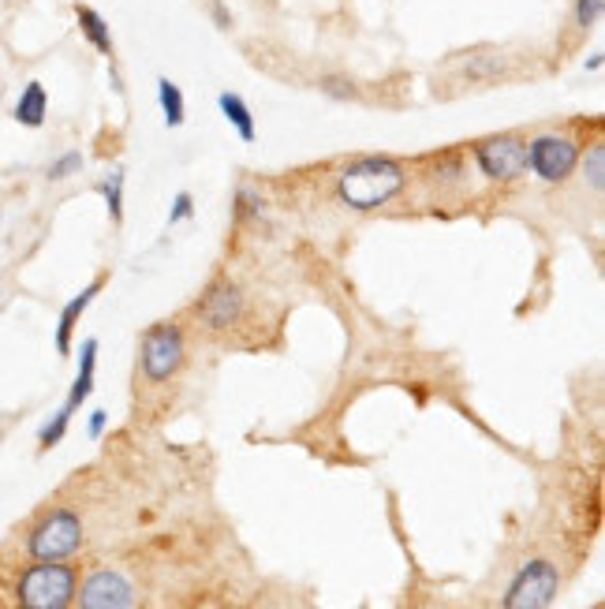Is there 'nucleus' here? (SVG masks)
<instances>
[{"label": "nucleus", "instance_id": "nucleus-14", "mask_svg": "<svg viewBox=\"0 0 605 609\" xmlns=\"http://www.w3.org/2000/svg\"><path fill=\"white\" fill-rule=\"evenodd\" d=\"M75 19H79V30H83L86 42L94 45L101 57H113L116 42H113V30H109V23H105V15H101L98 8H86V4H79V8H75Z\"/></svg>", "mask_w": 605, "mask_h": 609}, {"label": "nucleus", "instance_id": "nucleus-8", "mask_svg": "<svg viewBox=\"0 0 605 609\" xmlns=\"http://www.w3.org/2000/svg\"><path fill=\"white\" fill-rule=\"evenodd\" d=\"M79 606L83 609H131L135 606V587L113 572V568H101L79 591Z\"/></svg>", "mask_w": 605, "mask_h": 609}, {"label": "nucleus", "instance_id": "nucleus-6", "mask_svg": "<svg viewBox=\"0 0 605 609\" xmlns=\"http://www.w3.org/2000/svg\"><path fill=\"white\" fill-rule=\"evenodd\" d=\"M579 165V146L568 135H538L527 142V169L542 184H564Z\"/></svg>", "mask_w": 605, "mask_h": 609}, {"label": "nucleus", "instance_id": "nucleus-3", "mask_svg": "<svg viewBox=\"0 0 605 609\" xmlns=\"http://www.w3.org/2000/svg\"><path fill=\"white\" fill-rule=\"evenodd\" d=\"M183 355H187V344H183V333L176 322H157L142 333L139 344V367L146 382H169L176 378V370L183 367Z\"/></svg>", "mask_w": 605, "mask_h": 609}, {"label": "nucleus", "instance_id": "nucleus-25", "mask_svg": "<svg viewBox=\"0 0 605 609\" xmlns=\"http://www.w3.org/2000/svg\"><path fill=\"white\" fill-rule=\"evenodd\" d=\"M105 426H109V411H90V423H86V434H90V441H98L101 434H105Z\"/></svg>", "mask_w": 605, "mask_h": 609}, {"label": "nucleus", "instance_id": "nucleus-23", "mask_svg": "<svg viewBox=\"0 0 605 609\" xmlns=\"http://www.w3.org/2000/svg\"><path fill=\"white\" fill-rule=\"evenodd\" d=\"M605 12V0H576V27L579 30H594L598 19Z\"/></svg>", "mask_w": 605, "mask_h": 609}, {"label": "nucleus", "instance_id": "nucleus-21", "mask_svg": "<svg viewBox=\"0 0 605 609\" xmlns=\"http://www.w3.org/2000/svg\"><path fill=\"white\" fill-rule=\"evenodd\" d=\"M318 90H322L325 98H337V101L359 98V90H355L352 79H340V75H322V79H318Z\"/></svg>", "mask_w": 605, "mask_h": 609}, {"label": "nucleus", "instance_id": "nucleus-9", "mask_svg": "<svg viewBox=\"0 0 605 609\" xmlns=\"http://www.w3.org/2000/svg\"><path fill=\"white\" fill-rule=\"evenodd\" d=\"M198 318L210 329H232L243 318V292L228 281L213 284L198 303Z\"/></svg>", "mask_w": 605, "mask_h": 609}, {"label": "nucleus", "instance_id": "nucleus-26", "mask_svg": "<svg viewBox=\"0 0 605 609\" xmlns=\"http://www.w3.org/2000/svg\"><path fill=\"white\" fill-rule=\"evenodd\" d=\"M210 12H213V19H217V27H221V30L232 27V15L225 12V4H217V0H213V4H210Z\"/></svg>", "mask_w": 605, "mask_h": 609}, {"label": "nucleus", "instance_id": "nucleus-16", "mask_svg": "<svg viewBox=\"0 0 605 609\" xmlns=\"http://www.w3.org/2000/svg\"><path fill=\"white\" fill-rule=\"evenodd\" d=\"M124 184H127V172L124 169H113L98 184L101 199H105V206H109V217H113L116 225H124Z\"/></svg>", "mask_w": 605, "mask_h": 609}, {"label": "nucleus", "instance_id": "nucleus-24", "mask_svg": "<svg viewBox=\"0 0 605 609\" xmlns=\"http://www.w3.org/2000/svg\"><path fill=\"white\" fill-rule=\"evenodd\" d=\"M191 217H195V195H191V191H176L169 210V225H183V221H191Z\"/></svg>", "mask_w": 605, "mask_h": 609}, {"label": "nucleus", "instance_id": "nucleus-27", "mask_svg": "<svg viewBox=\"0 0 605 609\" xmlns=\"http://www.w3.org/2000/svg\"><path fill=\"white\" fill-rule=\"evenodd\" d=\"M587 71H602V53H591V60H587Z\"/></svg>", "mask_w": 605, "mask_h": 609}, {"label": "nucleus", "instance_id": "nucleus-4", "mask_svg": "<svg viewBox=\"0 0 605 609\" xmlns=\"http://www.w3.org/2000/svg\"><path fill=\"white\" fill-rule=\"evenodd\" d=\"M79 546H83V520L71 509H53L27 539V550L34 561H64Z\"/></svg>", "mask_w": 605, "mask_h": 609}, {"label": "nucleus", "instance_id": "nucleus-13", "mask_svg": "<svg viewBox=\"0 0 605 609\" xmlns=\"http://www.w3.org/2000/svg\"><path fill=\"white\" fill-rule=\"evenodd\" d=\"M12 116L23 124V128H42L45 116H49V90H45L38 79L27 83L23 86V94H19V101H15Z\"/></svg>", "mask_w": 605, "mask_h": 609}, {"label": "nucleus", "instance_id": "nucleus-12", "mask_svg": "<svg viewBox=\"0 0 605 609\" xmlns=\"http://www.w3.org/2000/svg\"><path fill=\"white\" fill-rule=\"evenodd\" d=\"M217 109H221V116H225L228 124H232V131H236L243 142L258 139V120H254L251 105H247L240 94H232V90H221V94H217Z\"/></svg>", "mask_w": 605, "mask_h": 609}, {"label": "nucleus", "instance_id": "nucleus-20", "mask_svg": "<svg viewBox=\"0 0 605 609\" xmlns=\"http://www.w3.org/2000/svg\"><path fill=\"white\" fill-rule=\"evenodd\" d=\"M583 180L591 184V191L602 195V187H605V146L602 142H594L591 150H587V157H583Z\"/></svg>", "mask_w": 605, "mask_h": 609}, {"label": "nucleus", "instance_id": "nucleus-22", "mask_svg": "<svg viewBox=\"0 0 605 609\" xmlns=\"http://www.w3.org/2000/svg\"><path fill=\"white\" fill-rule=\"evenodd\" d=\"M79 169H83V154H79V150H68V154H60L57 161L49 165L45 176H49L53 184H60V180H68V176H79Z\"/></svg>", "mask_w": 605, "mask_h": 609}, {"label": "nucleus", "instance_id": "nucleus-19", "mask_svg": "<svg viewBox=\"0 0 605 609\" xmlns=\"http://www.w3.org/2000/svg\"><path fill=\"white\" fill-rule=\"evenodd\" d=\"M71 415H75V411L60 408L57 415H53V419L38 430V449H42V453H49L53 445H60V441H64V434H68V426H71Z\"/></svg>", "mask_w": 605, "mask_h": 609}, {"label": "nucleus", "instance_id": "nucleus-17", "mask_svg": "<svg viewBox=\"0 0 605 609\" xmlns=\"http://www.w3.org/2000/svg\"><path fill=\"white\" fill-rule=\"evenodd\" d=\"M508 71V60L505 57H493V53H486V57H467L464 60V75L471 79V83H493V79H501Z\"/></svg>", "mask_w": 605, "mask_h": 609}, {"label": "nucleus", "instance_id": "nucleus-7", "mask_svg": "<svg viewBox=\"0 0 605 609\" xmlns=\"http://www.w3.org/2000/svg\"><path fill=\"white\" fill-rule=\"evenodd\" d=\"M475 165L486 180H516L527 172V139L520 135H497V139L475 142Z\"/></svg>", "mask_w": 605, "mask_h": 609}, {"label": "nucleus", "instance_id": "nucleus-5", "mask_svg": "<svg viewBox=\"0 0 605 609\" xmlns=\"http://www.w3.org/2000/svg\"><path fill=\"white\" fill-rule=\"evenodd\" d=\"M557 587H561V576H557L553 561L535 557V561H527V565L516 572V580L508 583L501 606L505 609H546V606H553Z\"/></svg>", "mask_w": 605, "mask_h": 609}, {"label": "nucleus", "instance_id": "nucleus-2", "mask_svg": "<svg viewBox=\"0 0 605 609\" xmlns=\"http://www.w3.org/2000/svg\"><path fill=\"white\" fill-rule=\"evenodd\" d=\"M19 606L27 609H64L75 602V568L60 561H38L19 576L15 587Z\"/></svg>", "mask_w": 605, "mask_h": 609}, {"label": "nucleus", "instance_id": "nucleus-11", "mask_svg": "<svg viewBox=\"0 0 605 609\" xmlns=\"http://www.w3.org/2000/svg\"><path fill=\"white\" fill-rule=\"evenodd\" d=\"M101 284H105L101 277H98V281H90L83 292L71 299L64 311H60V322H57V352L60 355H71V337H75V326H79V318L86 314V307H90V303H94V296L101 292Z\"/></svg>", "mask_w": 605, "mask_h": 609}, {"label": "nucleus", "instance_id": "nucleus-18", "mask_svg": "<svg viewBox=\"0 0 605 609\" xmlns=\"http://www.w3.org/2000/svg\"><path fill=\"white\" fill-rule=\"evenodd\" d=\"M236 221H262V217H266V199H262V195H258V191H254V187H240V191H236Z\"/></svg>", "mask_w": 605, "mask_h": 609}, {"label": "nucleus", "instance_id": "nucleus-10", "mask_svg": "<svg viewBox=\"0 0 605 609\" xmlns=\"http://www.w3.org/2000/svg\"><path fill=\"white\" fill-rule=\"evenodd\" d=\"M94 370H98V337H86L79 344V374H75V382H71V393L64 400V408L68 411H79L90 400L94 393Z\"/></svg>", "mask_w": 605, "mask_h": 609}, {"label": "nucleus", "instance_id": "nucleus-1", "mask_svg": "<svg viewBox=\"0 0 605 609\" xmlns=\"http://www.w3.org/2000/svg\"><path fill=\"white\" fill-rule=\"evenodd\" d=\"M408 187V172L396 157L366 154L337 176V195L352 210H378Z\"/></svg>", "mask_w": 605, "mask_h": 609}, {"label": "nucleus", "instance_id": "nucleus-15", "mask_svg": "<svg viewBox=\"0 0 605 609\" xmlns=\"http://www.w3.org/2000/svg\"><path fill=\"white\" fill-rule=\"evenodd\" d=\"M157 105H161V116H165V128H183V120H187V101H183V90L172 83L169 75L157 79Z\"/></svg>", "mask_w": 605, "mask_h": 609}]
</instances>
